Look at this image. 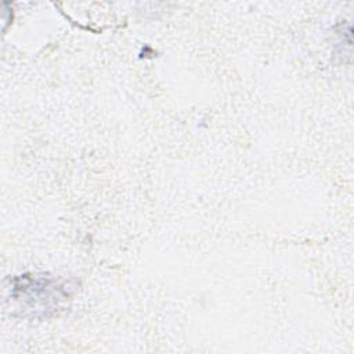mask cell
I'll list each match as a JSON object with an SVG mask.
<instances>
[{
  "label": "cell",
  "mask_w": 354,
  "mask_h": 354,
  "mask_svg": "<svg viewBox=\"0 0 354 354\" xmlns=\"http://www.w3.org/2000/svg\"><path fill=\"white\" fill-rule=\"evenodd\" d=\"M73 288L64 279L46 275H19L12 281V299L21 301L29 311L47 314L71 297Z\"/></svg>",
  "instance_id": "1"
}]
</instances>
